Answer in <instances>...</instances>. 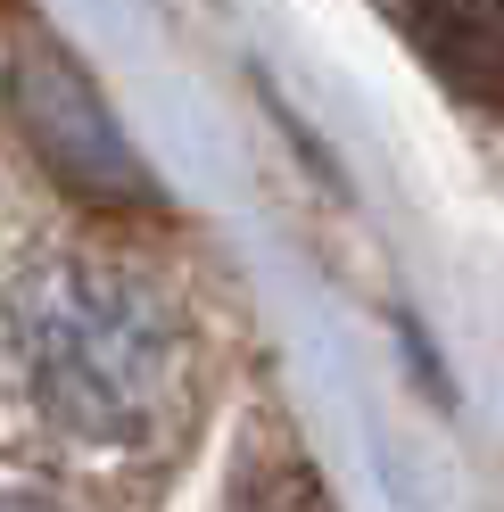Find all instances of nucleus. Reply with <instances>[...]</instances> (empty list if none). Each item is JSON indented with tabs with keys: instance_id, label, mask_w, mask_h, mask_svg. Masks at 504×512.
<instances>
[{
	"instance_id": "obj_1",
	"label": "nucleus",
	"mask_w": 504,
	"mask_h": 512,
	"mask_svg": "<svg viewBox=\"0 0 504 512\" xmlns=\"http://www.w3.org/2000/svg\"><path fill=\"white\" fill-rule=\"evenodd\" d=\"M17 347L42 413L83 446H124L182 397L191 339L166 290L100 256H50L17 290Z\"/></svg>"
},
{
	"instance_id": "obj_3",
	"label": "nucleus",
	"mask_w": 504,
	"mask_h": 512,
	"mask_svg": "<svg viewBox=\"0 0 504 512\" xmlns=\"http://www.w3.org/2000/svg\"><path fill=\"white\" fill-rule=\"evenodd\" d=\"M397 17L463 100L504 108V0H397Z\"/></svg>"
},
{
	"instance_id": "obj_2",
	"label": "nucleus",
	"mask_w": 504,
	"mask_h": 512,
	"mask_svg": "<svg viewBox=\"0 0 504 512\" xmlns=\"http://www.w3.org/2000/svg\"><path fill=\"white\" fill-rule=\"evenodd\" d=\"M9 100H17V124L25 141L42 149V166L91 207H157V182L133 157V141L116 133L108 100L91 91V75L75 67L58 42H17L9 58Z\"/></svg>"
},
{
	"instance_id": "obj_5",
	"label": "nucleus",
	"mask_w": 504,
	"mask_h": 512,
	"mask_svg": "<svg viewBox=\"0 0 504 512\" xmlns=\"http://www.w3.org/2000/svg\"><path fill=\"white\" fill-rule=\"evenodd\" d=\"M0 512H50L42 496H0Z\"/></svg>"
},
{
	"instance_id": "obj_4",
	"label": "nucleus",
	"mask_w": 504,
	"mask_h": 512,
	"mask_svg": "<svg viewBox=\"0 0 504 512\" xmlns=\"http://www.w3.org/2000/svg\"><path fill=\"white\" fill-rule=\"evenodd\" d=\"M240 512H331V496H323V479H314L298 455H281L273 471H257V479H248Z\"/></svg>"
}]
</instances>
